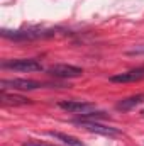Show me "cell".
Here are the masks:
<instances>
[{
  "instance_id": "cell-1",
  "label": "cell",
  "mask_w": 144,
  "mask_h": 146,
  "mask_svg": "<svg viewBox=\"0 0 144 146\" xmlns=\"http://www.w3.org/2000/svg\"><path fill=\"white\" fill-rule=\"evenodd\" d=\"M2 68L5 70H15V72H42V65L32 58H22V60H5L2 61Z\"/></svg>"
},
{
  "instance_id": "cell-2",
  "label": "cell",
  "mask_w": 144,
  "mask_h": 146,
  "mask_svg": "<svg viewBox=\"0 0 144 146\" xmlns=\"http://www.w3.org/2000/svg\"><path fill=\"white\" fill-rule=\"evenodd\" d=\"M2 36L14 41H29V39H39V37L54 36V31H41V29H27V31H2Z\"/></svg>"
},
{
  "instance_id": "cell-3",
  "label": "cell",
  "mask_w": 144,
  "mask_h": 146,
  "mask_svg": "<svg viewBox=\"0 0 144 146\" xmlns=\"http://www.w3.org/2000/svg\"><path fill=\"white\" fill-rule=\"evenodd\" d=\"M2 90H36L41 87V83L36 80H27V78H12V80H2L0 82Z\"/></svg>"
},
{
  "instance_id": "cell-4",
  "label": "cell",
  "mask_w": 144,
  "mask_h": 146,
  "mask_svg": "<svg viewBox=\"0 0 144 146\" xmlns=\"http://www.w3.org/2000/svg\"><path fill=\"white\" fill-rule=\"evenodd\" d=\"M75 124H80L81 127H85L87 131H92V133H97V134H104V136H119L120 133L115 129V127H108L104 124H98L95 121H85V119H73Z\"/></svg>"
},
{
  "instance_id": "cell-5",
  "label": "cell",
  "mask_w": 144,
  "mask_h": 146,
  "mask_svg": "<svg viewBox=\"0 0 144 146\" xmlns=\"http://www.w3.org/2000/svg\"><path fill=\"white\" fill-rule=\"evenodd\" d=\"M48 73L56 78H78L83 75V70L73 65H53L48 70Z\"/></svg>"
},
{
  "instance_id": "cell-6",
  "label": "cell",
  "mask_w": 144,
  "mask_h": 146,
  "mask_svg": "<svg viewBox=\"0 0 144 146\" xmlns=\"http://www.w3.org/2000/svg\"><path fill=\"white\" fill-rule=\"evenodd\" d=\"M63 110H68L73 114H87L95 110V104L92 102H85V100H63L58 104Z\"/></svg>"
},
{
  "instance_id": "cell-7",
  "label": "cell",
  "mask_w": 144,
  "mask_h": 146,
  "mask_svg": "<svg viewBox=\"0 0 144 146\" xmlns=\"http://www.w3.org/2000/svg\"><path fill=\"white\" fill-rule=\"evenodd\" d=\"M143 78H144V68H137V70H129V72L112 75L110 82H114V83H129V82H139Z\"/></svg>"
},
{
  "instance_id": "cell-8",
  "label": "cell",
  "mask_w": 144,
  "mask_h": 146,
  "mask_svg": "<svg viewBox=\"0 0 144 146\" xmlns=\"http://www.w3.org/2000/svg\"><path fill=\"white\" fill-rule=\"evenodd\" d=\"M2 104L3 106H26V104H31V100L27 97L17 95V94H9L7 90H2Z\"/></svg>"
},
{
  "instance_id": "cell-9",
  "label": "cell",
  "mask_w": 144,
  "mask_h": 146,
  "mask_svg": "<svg viewBox=\"0 0 144 146\" xmlns=\"http://www.w3.org/2000/svg\"><path fill=\"white\" fill-rule=\"evenodd\" d=\"M143 102H144V94H139V95H132V97H127V99L120 100L115 107H117V110H131L132 107H136Z\"/></svg>"
},
{
  "instance_id": "cell-10",
  "label": "cell",
  "mask_w": 144,
  "mask_h": 146,
  "mask_svg": "<svg viewBox=\"0 0 144 146\" xmlns=\"http://www.w3.org/2000/svg\"><path fill=\"white\" fill-rule=\"evenodd\" d=\"M49 136H53V138H56V139L63 141L66 146H85L81 141H78L76 138L68 136V134H63V133H54V131H51V133H49Z\"/></svg>"
},
{
  "instance_id": "cell-11",
  "label": "cell",
  "mask_w": 144,
  "mask_h": 146,
  "mask_svg": "<svg viewBox=\"0 0 144 146\" xmlns=\"http://www.w3.org/2000/svg\"><path fill=\"white\" fill-rule=\"evenodd\" d=\"M22 146H54V145H48V143H41V141H34V139H31V141H26Z\"/></svg>"
},
{
  "instance_id": "cell-12",
  "label": "cell",
  "mask_w": 144,
  "mask_h": 146,
  "mask_svg": "<svg viewBox=\"0 0 144 146\" xmlns=\"http://www.w3.org/2000/svg\"><path fill=\"white\" fill-rule=\"evenodd\" d=\"M129 54H144V46H141V48H134V49H131V51H129Z\"/></svg>"
},
{
  "instance_id": "cell-13",
  "label": "cell",
  "mask_w": 144,
  "mask_h": 146,
  "mask_svg": "<svg viewBox=\"0 0 144 146\" xmlns=\"http://www.w3.org/2000/svg\"><path fill=\"white\" fill-rule=\"evenodd\" d=\"M141 114H143V115H144V110H143V112H141Z\"/></svg>"
}]
</instances>
